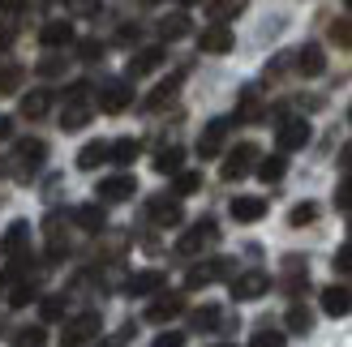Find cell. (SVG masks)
Segmentation results:
<instances>
[{
    "label": "cell",
    "instance_id": "obj_7",
    "mask_svg": "<svg viewBox=\"0 0 352 347\" xmlns=\"http://www.w3.org/2000/svg\"><path fill=\"white\" fill-rule=\"evenodd\" d=\"M228 129H232V120H210V125L202 129V137H198V154L202 159H215V154L223 150V142H228Z\"/></svg>",
    "mask_w": 352,
    "mask_h": 347
},
{
    "label": "cell",
    "instance_id": "obj_16",
    "mask_svg": "<svg viewBox=\"0 0 352 347\" xmlns=\"http://www.w3.org/2000/svg\"><path fill=\"white\" fill-rule=\"evenodd\" d=\"M322 313H327V318H344V313H352V291L340 287V283L327 287V291H322Z\"/></svg>",
    "mask_w": 352,
    "mask_h": 347
},
{
    "label": "cell",
    "instance_id": "obj_19",
    "mask_svg": "<svg viewBox=\"0 0 352 347\" xmlns=\"http://www.w3.org/2000/svg\"><path fill=\"white\" fill-rule=\"evenodd\" d=\"M296 69H301L305 77H318L322 69H327V56H322V47H318V43H305L301 51H296Z\"/></svg>",
    "mask_w": 352,
    "mask_h": 347
},
{
    "label": "cell",
    "instance_id": "obj_27",
    "mask_svg": "<svg viewBox=\"0 0 352 347\" xmlns=\"http://www.w3.org/2000/svg\"><path fill=\"white\" fill-rule=\"evenodd\" d=\"M138 150H142V146H138V137H120V142H112L108 159H112V163H120V167H129V163L138 159Z\"/></svg>",
    "mask_w": 352,
    "mask_h": 347
},
{
    "label": "cell",
    "instance_id": "obj_38",
    "mask_svg": "<svg viewBox=\"0 0 352 347\" xmlns=\"http://www.w3.org/2000/svg\"><path fill=\"white\" fill-rule=\"evenodd\" d=\"M284 331H271V326H262V331H254V339H250V347H284Z\"/></svg>",
    "mask_w": 352,
    "mask_h": 347
},
{
    "label": "cell",
    "instance_id": "obj_14",
    "mask_svg": "<svg viewBox=\"0 0 352 347\" xmlns=\"http://www.w3.org/2000/svg\"><path fill=\"white\" fill-rule=\"evenodd\" d=\"M164 283H168L164 270H138L133 279L125 283V291H129V296H151V291H164Z\"/></svg>",
    "mask_w": 352,
    "mask_h": 347
},
{
    "label": "cell",
    "instance_id": "obj_40",
    "mask_svg": "<svg viewBox=\"0 0 352 347\" xmlns=\"http://www.w3.org/2000/svg\"><path fill=\"white\" fill-rule=\"evenodd\" d=\"M331 43H340L352 51V17H344V22H331Z\"/></svg>",
    "mask_w": 352,
    "mask_h": 347
},
{
    "label": "cell",
    "instance_id": "obj_47",
    "mask_svg": "<svg viewBox=\"0 0 352 347\" xmlns=\"http://www.w3.org/2000/svg\"><path fill=\"white\" fill-rule=\"evenodd\" d=\"M9 47H13V26H9V22H0V56H5Z\"/></svg>",
    "mask_w": 352,
    "mask_h": 347
},
{
    "label": "cell",
    "instance_id": "obj_48",
    "mask_svg": "<svg viewBox=\"0 0 352 347\" xmlns=\"http://www.w3.org/2000/svg\"><path fill=\"white\" fill-rule=\"evenodd\" d=\"M133 39H138V26H125V30L116 34V43H133Z\"/></svg>",
    "mask_w": 352,
    "mask_h": 347
},
{
    "label": "cell",
    "instance_id": "obj_2",
    "mask_svg": "<svg viewBox=\"0 0 352 347\" xmlns=\"http://www.w3.org/2000/svg\"><path fill=\"white\" fill-rule=\"evenodd\" d=\"M258 146L254 142H241V146H232L228 150V159H223V167H219V176L223 180H241V176H250V171L258 167Z\"/></svg>",
    "mask_w": 352,
    "mask_h": 347
},
{
    "label": "cell",
    "instance_id": "obj_55",
    "mask_svg": "<svg viewBox=\"0 0 352 347\" xmlns=\"http://www.w3.org/2000/svg\"><path fill=\"white\" fill-rule=\"evenodd\" d=\"M219 347H228V343H219Z\"/></svg>",
    "mask_w": 352,
    "mask_h": 347
},
{
    "label": "cell",
    "instance_id": "obj_35",
    "mask_svg": "<svg viewBox=\"0 0 352 347\" xmlns=\"http://www.w3.org/2000/svg\"><path fill=\"white\" fill-rule=\"evenodd\" d=\"M160 34H164V39H181V34H189V17H185V13L164 17V22H160Z\"/></svg>",
    "mask_w": 352,
    "mask_h": 347
},
{
    "label": "cell",
    "instance_id": "obj_43",
    "mask_svg": "<svg viewBox=\"0 0 352 347\" xmlns=\"http://www.w3.org/2000/svg\"><path fill=\"white\" fill-rule=\"evenodd\" d=\"M155 347H185V331H164V335H155Z\"/></svg>",
    "mask_w": 352,
    "mask_h": 347
},
{
    "label": "cell",
    "instance_id": "obj_20",
    "mask_svg": "<svg viewBox=\"0 0 352 347\" xmlns=\"http://www.w3.org/2000/svg\"><path fill=\"white\" fill-rule=\"evenodd\" d=\"M160 64H164V47H142V51L129 60V77H146V73H155Z\"/></svg>",
    "mask_w": 352,
    "mask_h": 347
},
{
    "label": "cell",
    "instance_id": "obj_12",
    "mask_svg": "<svg viewBox=\"0 0 352 347\" xmlns=\"http://www.w3.org/2000/svg\"><path fill=\"white\" fill-rule=\"evenodd\" d=\"M232 43H236V39H232V30L219 26V22H215V26H206V30L198 34V47L210 51V56H223V51H232Z\"/></svg>",
    "mask_w": 352,
    "mask_h": 347
},
{
    "label": "cell",
    "instance_id": "obj_8",
    "mask_svg": "<svg viewBox=\"0 0 352 347\" xmlns=\"http://www.w3.org/2000/svg\"><path fill=\"white\" fill-rule=\"evenodd\" d=\"M95 193H99L103 202H129V198L138 193V180L129 176V171H120V176L99 180V189H95Z\"/></svg>",
    "mask_w": 352,
    "mask_h": 347
},
{
    "label": "cell",
    "instance_id": "obj_6",
    "mask_svg": "<svg viewBox=\"0 0 352 347\" xmlns=\"http://www.w3.org/2000/svg\"><path fill=\"white\" fill-rule=\"evenodd\" d=\"M146 219L155 223V228H181L185 211H181V202H176V198H151Z\"/></svg>",
    "mask_w": 352,
    "mask_h": 347
},
{
    "label": "cell",
    "instance_id": "obj_36",
    "mask_svg": "<svg viewBox=\"0 0 352 347\" xmlns=\"http://www.w3.org/2000/svg\"><path fill=\"white\" fill-rule=\"evenodd\" d=\"M314 219H318V206L301 202V206H292V211H288V228H305V223H314Z\"/></svg>",
    "mask_w": 352,
    "mask_h": 347
},
{
    "label": "cell",
    "instance_id": "obj_52",
    "mask_svg": "<svg viewBox=\"0 0 352 347\" xmlns=\"http://www.w3.org/2000/svg\"><path fill=\"white\" fill-rule=\"evenodd\" d=\"M5 171H9V163H5V159H0V176H5Z\"/></svg>",
    "mask_w": 352,
    "mask_h": 347
},
{
    "label": "cell",
    "instance_id": "obj_4",
    "mask_svg": "<svg viewBox=\"0 0 352 347\" xmlns=\"http://www.w3.org/2000/svg\"><path fill=\"white\" fill-rule=\"evenodd\" d=\"M129 103H133V86H129V82L112 77V82H103V86H99V108H103V112H112V116H116V112H125Z\"/></svg>",
    "mask_w": 352,
    "mask_h": 347
},
{
    "label": "cell",
    "instance_id": "obj_46",
    "mask_svg": "<svg viewBox=\"0 0 352 347\" xmlns=\"http://www.w3.org/2000/svg\"><path fill=\"white\" fill-rule=\"evenodd\" d=\"M336 270H340V274H352V245H344V249L336 253Z\"/></svg>",
    "mask_w": 352,
    "mask_h": 347
},
{
    "label": "cell",
    "instance_id": "obj_25",
    "mask_svg": "<svg viewBox=\"0 0 352 347\" xmlns=\"http://www.w3.org/2000/svg\"><path fill=\"white\" fill-rule=\"evenodd\" d=\"M181 159H185V150L168 146V150L155 154V171H160V176H181Z\"/></svg>",
    "mask_w": 352,
    "mask_h": 347
},
{
    "label": "cell",
    "instance_id": "obj_30",
    "mask_svg": "<svg viewBox=\"0 0 352 347\" xmlns=\"http://www.w3.org/2000/svg\"><path fill=\"white\" fill-rule=\"evenodd\" d=\"M284 322H288V331H292V335H309V326H314V313H309L305 304H292Z\"/></svg>",
    "mask_w": 352,
    "mask_h": 347
},
{
    "label": "cell",
    "instance_id": "obj_32",
    "mask_svg": "<svg viewBox=\"0 0 352 347\" xmlns=\"http://www.w3.org/2000/svg\"><path fill=\"white\" fill-rule=\"evenodd\" d=\"M189 326H193V331H215V326H219V309H215V304L193 309V313H189Z\"/></svg>",
    "mask_w": 352,
    "mask_h": 347
},
{
    "label": "cell",
    "instance_id": "obj_5",
    "mask_svg": "<svg viewBox=\"0 0 352 347\" xmlns=\"http://www.w3.org/2000/svg\"><path fill=\"white\" fill-rule=\"evenodd\" d=\"M271 291V274L267 270H245L232 279V296L236 300H258V296H267Z\"/></svg>",
    "mask_w": 352,
    "mask_h": 347
},
{
    "label": "cell",
    "instance_id": "obj_42",
    "mask_svg": "<svg viewBox=\"0 0 352 347\" xmlns=\"http://www.w3.org/2000/svg\"><path fill=\"white\" fill-rule=\"evenodd\" d=\"M78 56H82V60H99V56H103V43H99V39H82V43H78Z\"/></svg>",
    "mask_w": 352,
    "mask_h": 347
},
{
    "label": "cell",
    "instance_id": "obj_22",
    "mask_svg": "<svg viewBox=\"0 0 352 347\" xmlns=\"http://www.w3.org/2000/svg\"><path fill=\"white\" fill-rule=\"evenodd\" d=\"M34 296H39V279H34V274H22L17 283H9V304H13V309L30 304Z\"/></svg>",
    "mask_w": 352,
    "mask_h": 347
},
{
    "label": "cell",
    "instance_id": "obj_1",
    "mask_svg": "<svg viewBox=\"0 0 352 347\" xmlns=\"http://www.w3.org/2000/svg\"><path fill=\"white\" fill-rule=\"evenodd\" d=\"M219 240V228H215V219H202V223H193V228L176 240V257H198L202 249H210Z\"/></svg>",
    "mask_w": 352,
    "mask_h": 347
},
{
    "label": "cell",
    "instance_id": "obj_24",
    "mask_svg": "<svg viewBox=\"0 0 352 347\" xmlns=\"http://www.w3.org/2000/svg\"><path fill=\"white\" fill-rule=\"evenodd\" d=\"M74 39V22H47L43 30H39V43L43 47H60V43H69Z\"/></svg>",
    "mask_w": 352,
    "mask_h": 347
},
{
    "label": "cell",
    "instance_id": "obj_51",
    "mask_svg": "<svg viewBox=\"0 0 352 347\" xmlns=\"http://www.w3.org/2000/svg\"><path fill=\"white\" fill-rule=\"evenodd\" d=\"M99 347H125V339H108V343H99Z\"/></svg>",
    "mask_w": 352,
    "mask_h": 347
},
{
    "label": "cell",
    "instance_id": "obj_3",
    "mask_svg": "<svg viewBox=\"0 0 352 347\" xmlns=\"http://www.w3.org/2000/svg\"><path fill=\"white\" fill-rule=\"evenodd\" d=\"M275 142H279V154L301 150V146L309 142V120H305V116H288L284 125L275 129Z\"/></svg>",
    "mask_w": 352,
    "mask_h": 347
},
{
    "label": "cell",
    "instance_id": "obj_54",
    "mask_svg": "<svg viewBox=\"0 0 352 347\" xmlns=\"http://www.w3.org/2000/svg\"><path fill=\"white\" fill-rule=\"evenodd\" d=\"M348 232H352V223H348Z\"/></svg>",
    "mask_w": 352,
    "mask_h": 347
},
{
    "label": "cell",
    "instance_id": "obj_50",
    "mask_svg": "<svg viewBox=\"0 0 352 347\" xmlns=\"http://www.w3.org/2000/svg\"><path fill=\"white\" fill-rule=\"evenodd\" d=\"M340 163H344V167H352V146H344V150H340Z\"/></svg>",
    "mask_w": 352,
    "mask_h": 347
},
{
    "label": "cell",
    "instance_id": "obj_44",
    "mask_svg": "<svg viewBox=\"0 0 352 347\" xmlns=\"http://www.w3.org/2000/svg\"><path fill=\"white\" fill-rule=\"evenodd\" d=\"M336 206H340V211H352V176L340 180V189H336Z\"/></svg>",
    "mask_w": 352,
    "mask_h": 347
},
{
    "label": "cell",
    "instance_id": "obj_37",
    "mask_svg": "<svg viewBox=\"0 0 352 347\" xmlns=\"http://www.w3.org/2000/svg\"><path fill=\"white\" fill-rule=\"evenodd\" d=\"M47 335H43V326H26V331H17L13 335V347H43Z\"/></svg>",
    "mask_w": 352,
    "mask_h": 347
},
{
    "label": "cell",
    "instance_id": "obj_18",
    "mask_svg": "<svg viewBox=\"0 0 352 347\" xmlns=\"http://www.w3.org/2000/svg\"><path fill=\"white\" fill-rule=\"evenodd\" d=\"M181 82H185V69H176V73H172L168 82L155 86V95L146 99V108H151V112H160L164 103H172V99H176V91H181Z\"/></svg>",
    "mask_w": 352,
    "mask_h": 347
},
{
    "label": "cell",
    "instance_id": "obj_28",
    "mask_svg": "<svg viewBox=\"0 0 352 347\" xmlns=\"http://www.w3.org/2000/svg\"><path fill=\"white\" fill-rule=\"evenodd\" d=\"M284 171H288V159H284V154H271V159H258V176L267 180V184H275L279 176H284Z\"/></svg>",
    "mask_w": 352,
    "mask_h": 347
},
{
    "label": "cell",
    "instance_id": "obj_11",
    "mask_svg": "<svg viewBox=\"0 0 352 347\" xmlns=\"http://www.w3.org/2000/svg\"><path fill=\"white\" fill-rule=\"evenodd\" d=\"M99 335V313H82L69 322V331H65V347H82V343H91Z\"/></svg>",
    "mask_w": 352,
    "mask_h": 347
},
{
    "label": "cell",
    "instance_id": "obj_23",
    "mask_svg": "<svg viewBox=\"0 0 352 347\" xmlns=\"http://www.w3.org/2000/svg\"><path fill=\"white\" fill-rule=\"evenodd\" d=\"M108 150H112V142H86L78 150V167L82 171H95L99 163H108Z\"/></svg>",
    "mask_w": 352,
    "mask_h": 347
},
{
    "label": "cell",
    "instance_id": "obj_9",
    "mask_svg": "<svg viewBox=\"0 0 352 347\" xmlns=\"http://www.w3.org/2000/svg\"><path fill=\"white\" fill-rule=\"evenodd\" d=\"M26 249H30V223H9V232L0 236V253L5 257H26Z\"/></svg>",
    "mask_w": 352,
    "mask_h": 347
},
{
    "label": "cell",
    "instance_id": "obj_33",
    "mask_svg": "<svg viewBox=\"0 0 352 347\" xmlns=\"http://www.w3.org/2000/svg\"><path fill=\"white\" fill-rule=\"evenodd\" d=\"M198 189H202V171H181V176L172 180L176 198H189V193H198Z\"/></svg>",
    "mask_w": 352,
    "mask_h": 347
},
{
    "label": "cell",
    "instance_id": "obj_26",
    "mask_svg": "<svg viewBox=\"0 0 352 347\" xmlns=\"http://www.w3.org/2000/svg\"><path fill=\"white\" fill-rule=\"evenodd\" d=\"M47 108H52V91H30V95L22 99V116H26V120L47 116Z\"/></svg>",
    "mask_w": 352,
    "mask_h": 347
},
{
    "label": "cell",
    "instance_id": "obj_13",
    "mask_svg": "<svg viewBox=\"0 0 352 347\" xmlns=\"http://www.w3.org/2000/svg\"><path fill=\"white\" fill-rule=\"evenodd\" d=\"M228 270H232V266H228V257H210L206 266H193V270H189V279H185V283H189V287H206V283L223 279Z\"/></svg>",
    "mask_w": 352,
    "mask_h": 347
},
{
    "label": "cell",
    "instance_id": "obj_31",
    "mask_svg": "<svg viewBox=\"0 0 352 347\" xmlns=\"http://www.w3.org/2000/svg\"><path fill=\"white\" fill-rule=\"evenodd\" d=\"M258 116H262L258 91H254V86H245V91H241V108H236V120H258Z\"/></svg>",
    "mask_w": 352,
    "mask_h": 347
},
{
    "label": "cell",
    "instance_id": "obj_21",
    "mask_svg": "<svg viewBox=\"0 0 352 347\" xmlns=\"http://www.w3.org/2000/svg\"><path fill=\"white\" fill-rule=\"evenodd\" d=\"M267 215V202L262 198H232V219L236 223H258Z\"/></svg>",
    "mask_w": 352,
    "mask_h": 347
},
{
    "label": "cell",
    "instance_id": "obj_53",
    "mask_svg": "<svg viewBox=\"0 0 352 347\" xmlns=\"http://www.w3.org/2000/svg\"><path fill=\"white\" fill-rule=\"evenodd\" d=\"M348 9H352V0H348Z\"/></svg>",
    "mask_w": 352,
    "mask_h": 347
},
{
    "label": "cell",
    "instance_id": "obj_29",
    "mask_svg": "<svg viewBox=\"0 0 352 347\" xmlns=\"http://www.w3.org/2000/svg\"><path fill=\"white\" fill-rule=\"evenodd\" d=\"M74 219H78V228H86V232H103V206H78Z\"/></svg>",
    "mask_w": 352,
    "mask_h": 347
},
{
    "label": "cell",
    "instance_id": "obj_41",
    "mask_svg": "<svg viewBox=\"0 0 352 347\" xmlns=\"http://www.w3.org/2000/svg\"><path fill=\"white\" fill-rule=\"evenodd\" d=\"M206 13H210V17H219V26H223V17H241L245 5H241V0H228V5H206Z\"/></svg>",
    "mask_w": 352,
    "mask_h": 347
},
{
    "label": "cell",
    "instance_id": "obj_17",
    "mask_svg": "<svg viewBox=\"0 0 352 347\" xmlns=\"http://www.w3.org/2000/svg\"><path fill=\"white\" fill-rule=\"evenodd\" d=\"M82 125H91V103H86V99H69V108L60 112V129L78 133Z\"/></svg>",
    "mask_w": 352,
    "mask_h": 347
},
{
    "label": "cell",
    "instance_id": "obj_34",
    "mask_svg": "<svg viewBox=\"0 0 352 347\" xmlns=\"http://www.w3.org/2000/svg\"><path fill=\"white\" fill-rule=\"evenodd\" d=\"M22 77H26V69H22V64H5V69H0V95H17Z\"/></svg>",
    "mask_w": 352,
    "mask_h": 347
},
{
    "label": "cell",
    "instance_id": "obj_15",
    "mask_svg": "<svg viewBox=\"0 0 352 347\" xmlns=\"http://www.w3.org/2000/svg\"><path fill=\"white\" fill-rule=\"evenodd\" d=\"M43 154H47V146L39 142V137H22V142H17V150H13V159L22 163V171H34L43 163Z\"/></svg>",
    "mask_w": 352,
    "mask_h": 347
},
{
    "label": "cell",
    "instance_id": "obj_10",
    "mask_svg": "<svg viewBox=\"0 0 352 347\" xmlns=\"http://www.w3.org/2000/svg\"><path fill=\"white\" fill-rule=\"evenodd\" d=\"M185 313V296H176V291H168V296H160V300H151L146 304V322H172V318H181Z\"/></svg>",
    "mask_w": 352,
    "mask_h": 347
},
{
    "label": "cell",
    "instance_id": "obj_39",
    "mask_svg": "<svg viewBox=\"0 0 352 347\" xmlns=\"http://www.w3.org/2000/svg\"><path fill=\"white\" fill-rule=\"evenodd\" d=\"M39 313H43V322H60V318H65V296H47V300H39Z\"/></svg>",
    "mask_w": 352,
    "mask_h": 347
},
{
    "label": "cell",
    "instance_id": "obj_49",
    "mask_svg": "<svg viewBox=\"0 0 352 347\" xmlns=\"http://www.w3.org/2000/svg\"><path fill=\"white\" fill-rule=\"evenodd\" d=\"M9 133H13V120H9V116H0V142H5Z\"/></svg>",
    "mask_w": 352,
    "mask_h": 347
},
{
    "label": "cell",
    "instance_id": "obj_45",
    "mask_svg": "<svg viewBox=\"0 0 352 347\" xmlns=\"http://www.w3.org/2000/svg\"><path fill=\"white\" fill-rule=\"evenodd\" d=\"M39 73H43V77H60V73H65V60H60V56L39 60Z\"/></svg>",
    "mask_w": 352,
    "mask_h": 347
}]
</instances>
